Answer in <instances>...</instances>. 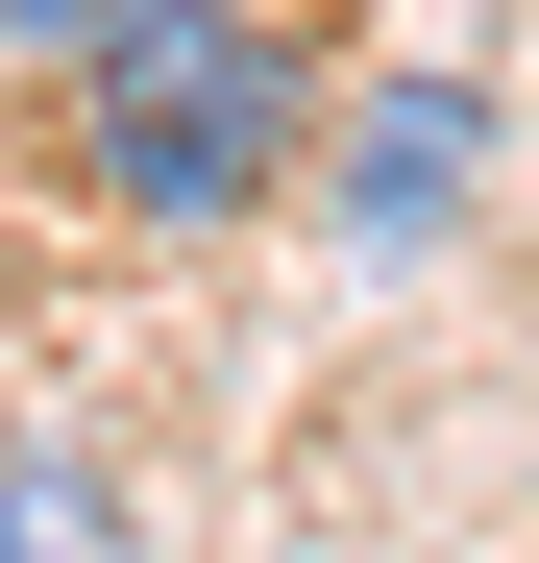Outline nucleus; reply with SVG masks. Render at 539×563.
<instances>
[{
    "label": "nucleus",
    "instance_id": "1",
    "mask_svg": "<svg viewBox=\"0 0 539 563\" xmlns=\"http://www.w3.org/2000/svg\"><path fill=\"white\" fill-rule=\"evenodd\" d=\"M74 172L147 245H221L319 172V0H123L74 49Z\"/></svg>",
    "mask_w": 539,
    "mask_h": 563
},
{
    "label": "nucleus",
    "instance_id": "2",
    "mask_svg": "<svg viewBox=\"0 0 539 563\" xmlns=\"http://www.w3.org/2000/svg\"><path fill=\"white\" fill-rule=\"evenodd\" d=\"M295 197L369 245V269H417L441 221L491 197V74H369V99H319V172Z\"/></svg>",
    "mask_w": 539,
    "mask_h": 563
},
{
    "label": "nucleus",
    "instance_id": "3",
    "mask_svg": "<svg viewBox=\"0 0 539 563\" xmlns=\"http://www.w3.org/2000/svg\"><path fill=\"white\" fill-rule=\"evenodd\" d=\"M0 563H147L123 465H99V441H0Z\"/></svg>",
    "mask_w": 539,
    "mask_h": 563
},
{
    "label": "nucleus",
    "instance_id": "4",
    "mask_svg": "<svg viewBox=\"0 0 539 563\" xmlns=\"http://www.w3.org/2000/svg\"><path fill=\"white\" fill-rule=\"evenodd\" d=\"M99 25H123V0H0V49H25V74H74Z\"/></svg>",
    "mask_w": 539,
    "mask_h": 563
}]
</instances>
